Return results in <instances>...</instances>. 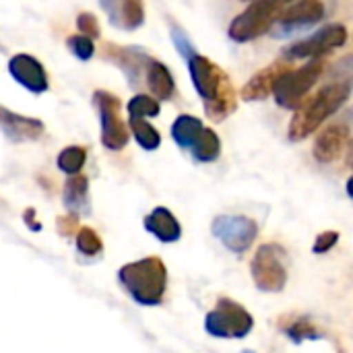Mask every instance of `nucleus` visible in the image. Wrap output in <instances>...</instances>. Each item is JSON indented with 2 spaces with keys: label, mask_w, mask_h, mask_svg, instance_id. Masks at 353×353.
I'll use <instances>...</instances> for the list:
<instances>
[{
  "label": "nucleus",
  "mask_w": 353,
  "mask_h": 353,
  "mask_svg": "<svg viewBox=\"0 0 353 353\" xmlns=\"http://www.w3.org/2000/svg\"><path fill=\"white\" fill-rule=\"evenodd\" d=\"M188 72L196 93L203 99V108L209 120L223 122L238 108V95L228 72L203 54L186 58Z\"/></svg>",
  "instance_id": "obj_1"
},
{
  "label": "nucleus",
  "mask_w": 353,
  "mask_h": 353,
  "mask_svg": "<svg viewBox=\"0 0 353 353\" xmlns=\"http://www.w3.org/2000/svg\"><path fill=\"white\" fill-rule=\"evenodd\" d=\"M352 87L345 81H333L329 85H325L323 89H319L312 97H308L296 112L294 118L290 122V139L294 143L304 141L306 137H310L316 128L323 126V122L327 118H331L333 114H337L341 110V105L350 99L352 95Z\"/></svg>",
  "instance_id": "obj_2"
},
{
  "label": "nucleus",
  "mask_w": 353,
  "mask_h": 353,
  "mask_svg": "<svg viewBox=\"0 0 353 353\" xmlns=\"http://www.w3.org/2000/svg\"><path fill=\"white\" fill-rule=\"evenodd\" d=\"M118 283L139 306H159L168 290V267L157 256L139 259L120 267Z\"/></svg>",
  "instance_id": "obj_3"
},
{
  "label": "nucleus",
  "mask_w": 353,
  "mask_h": 353,
  "mask_svg": "<svg viewBox=\"0 0 353 353\" xmlns=\"http://www.w3.org/2000/svg\"><path fill=\"white\" fill-rule=\"evenodd\" d=\"M290 2L292 0H252V4L230 23V39H234L236 43H246L271 31Z\"/></svg>",
  "instance_id": "obj_4"
},
{
  "label": "nucleus",
  "mask_w": 353,
  "mask_h": 353,
  "mask_svg": "<svg viewBox=\"0 0 353 353\" xmlns=\"http://www.w3.org/2000/svg\"><path fill=\"white\" fill-rule=\"evenodd\" d=\"M323 74H325V58H312L310 62H306L296 70H285L277 79L273 89V97L277 105L296 112Z\"/></svg>",
  "instance_id": "obj_5"
},
{
  "label": "nucleus",
  "mask_w": 353,
  "mask_h": 353,
  "mask_svg": "<svg viewBox=\"0 0 353 353\" xmlns=\"http://www.w3.org/2000/svg\"><path fill=\"white\" fill-rule=\"evenodd\" d=\"M254 329V316L236 300L219 298L205 316V331L217 339H244Z\"/></svg>",
  "instance_id": "obj_6"
},
{
  "label": "nucleus",
  "mask_w": 353,
  "mask_h": 353,
  "mask_svg": "<svg viewBox=\"0 0 353 353\" xmlns=\"http://www.w3.org/2000/svg\"><path fill=\"white\" fill-rule=\"evenodd\" d=\"M254 285L265 294H279L288 285V254L279 244H263L250 263Z\"/></svg>",
  "instance_id": "obj_7"
},
{
  "label": "nucleus",
  "mask_w": 353,
  "mask_h": 353,
  "mask_svg": "<svg viewBox=\"0 0 353 353\" xmlns=\"http://www.w3.org/2000/svg\"><path fill=\"white\" fill-rule=\"evenodd\" d=\"M93 105L99 116V126H101V145L110 151H122L128 141V128L120 116V99L103 89H97L93 93Z\"/></svg>",
  "instance_id": "obj_8"
},
{
  "label": "nucleus",
  "mask_w": 353,
  "mask_h": 353,
  "mask_svg": "<svg viewBox=\"0 0 353 353\" xmlns=\"http://www.w3.org/2000/svg\"><path fill=\"white\" fill-rule=\"evenodd\" d=\"M345 41H347V29L341 23H333V25H327V27L319 29L316 33H312L308 37L288 46L283 50V58H288V60L325 58L333 50L345 46Z\"/></svg>",
  "instance_id": "obj_9"
},
{
  "label": "nucleus",
  "mask_w": 353,
  "mask_h": 353,
  "mask_svg": "<svg viewBox=\"0 0 353 353\" xmlns=\"http://www.w3.org/2000/svg\"><path fill=\"white\" fill-rule=\"evenodd\" d=\"M211 234L234 254H244L259 236V225L246 215H217Z\"/></svg>",
  "instance_id": "obj_10"
},
{
  "label": "nucleus",
  "mask_w": 353,
  "mask_h": 353,
  "mask_svg": "<svg viewBox=\"0 0 353 353\" xmlns=\"http://www.w3.org/2000/svg\"><path fill=\"white\" fill-rule=\"evenodd\" d=\"M325 17L323 0H292L275 23V35H290L302 31Z\"/></svg>",
  "instance_id": "obj_11"
},
{
  "label": "nucleus",
  "mask_w": 353,
  "mask_h": 353,
  "mask_svg": "<svg viewBox=\"0 0 353 353\" xmlns=\"http://www.w3.org/2000/svg\"><path fill=\"white\" fill-rule=\"evenodd\" d=\"M8 72L29 93L39 95V93H46L50 89V81H48L43 64L37 58H33L31 54H23V52L14 54L8 60Z\"/></svg>",
  "instance_id": "obj_12"
},
{
  "label": "nucleus",
  "mask_w": 353,
  "mask_h": 353,
  "mask_svg": "<svg viewBox=\"0 0 353 353\" xmlns=\"http://www.w3.org/2000/svg\"><path fill=\"white\" fill-rule=\"evenodd\" d=\"M110 23L122 31H134L145 23L143 0H99Z\"/></svg>",
  "instance_id": "obj_13"
},
{
  "label": "nucleus",
  "mask_w": 353,
  "mask_h": 353,
  "mask_svg": "<svg viewBox=\"0 0 353 353\" xmlns=\"http://www.w3.org/2000/svg\"><path fill=\"white\" fill-rule=\"evenodd\" d=\"M288 62H290L288 58H279V60H275L273 64H269L267 68L259 70V72L242 87V93H240L242 99H246V101H263V99H267V97L273 93L277 79H279L285 70H290Z\"/></svg>",
  "instance_id": "obj_14"
},
{
  "label": "nucleus",
  "mask_w": 353,
  "mask_h": 353,
  "mask_svg": "<svg viewBox=\"0 0 353 353\" xmlns=\"http://www.w3.org/2000/svg\"><path fill=\"white\" fill-rule=\"evenodd\" d=\"M2 132L10 143H25V141H37L43 134V122L39 118H29L23 114H14L8 108H2Z\"/></svg>",
  "instance_id": "obj_15"
},
{
  "label": "nucleus",
  "mask_w": 353,
  "mask_h": 353,
  "mask_svg": "<svg viewBox=\"0 0 353 353\" xmlns=\"http://www.w3.org/2000/svg\"><path fill=\"white\" fill-rule=\"evenodd\" d=\"M347 141H350V128L345 124H331L316 137L312 155L321 163H331L343 155Z\"/></svg>",
  "instance_id": "obj_16"
},
{
  "label": "nucleus",
  "mask_w": 353,
  "mask_h": 353,
  "mask_svg": "<svg viewBox=\"0 0 353 353\" xmlns=\"http://www.w3.org/2000/svg\"><path fill=\"white\" fill-rule=\"evenodd\" d=\"M105 58L118 64L132 85H139V77L147 72V66L151 60V56L139 48H114V46L105 48Z\"/></svg>",
  "instance_id": "obj_17"
},
{
  "label": "nucleus",
  "mask_w": 353,
  "mask_h": 353,
  "mask_svg": "<svg viewBox=\"0 0 353 353\" xmlns=\"http://www.w3.org/2000/svg\"><path fill=\"white\" fill-rule=\"evenodd\" d=\"M145 230L163 244H174L182 238V225L174 217V213L165 207H155L145 217Z\"/></svg>",
  "instance_id": "obj_18"
},
{
  "label": "nucleus",
  "mask_w": 353,
  "mask_h": 353,
  "mask_svg": "<svg viewBox=\"0 0 353 353\" xmlns=\"http://www.w3.org/2000/svg\"><path fill=\"white\" fill-rule=\"evenodd\" d=\"M145 83L151 91V95H155L159 101H170L176 93V81L172 70L161 62L151 58L147 72H145Z\"/></svg>",
  "instance_id": "obj_19"
},
{
  "label": "nucleus",
  "mask_w": 353,
  "mask_h": 353,
  "mask_svg": "<svg viewBox=\"0 0 353 353\" xmlns=\"http://www.w3.org/2000/svg\"><path fill=\"white\" fill-rule=\"evenodd\" d=\"M64 207L70 213L77 215H89L91 213V199H89V180L81 174H72L68 182L64 184L62 194Z\"/></svg>",
  "instance_id": "obj_20"
},
{
  "label": "nucleus",
  "mask_w": 353,
  "mask_h": 353,
  "mask_svg": "<svg viewBox=\"0 0 353 353\" xmlns=\"http://www.w3.org/2000/svg\"><path fill=\"white\" fill-rule=\"evenodd\" d=\"M205 124L196 118V116H190V114H182L176 118V122L172 124V139L174 143L184 149V151H190L194 147V143L199 141L201 132H203Z\"/></svg>",
  "instance_id": "obj_21"
},
{
  "label": "nucleus",
  "mask_w": 353,
  "mask_h": 353,
  "mask_svg": "<svg viewBox=\"0 0 353 353\" xmlns=\"http://www.w3.org/2000/svg\"><path fill=\"white\" fill-rule=\"evenodd\" d=\"M219 153H221V141H219L217 132L213 128L205 126L199 141L190 149L192 159L199 161V163H211V161H215L219 157Z\"/></svg>",
  "instance_id": "obj_22"
},
{
  "label": "nucleus",
  "mask_w": 353,
  "mask_h": 353,
  "mask_svg": "<svg viewBox=\"0 0 353 353\" xmlns=\"http://www.w3.org/2000/svg\"><path fill=\"white\" fill-rule=\"evenodd\" d=\"M130 130L134 141L139 143L141 149L145 151H155L161 145V134L157 132L155 126H151L149 122H145V118H130Z\"/></svg>",
  "instance_id": "obj_23"
},
{
  "label": "nucleus",
  "mask_w": 353,
  "mask_h": 353,
  "mask_svg": "<svg viewBox=\"0 0 353 353\" xmlns=\"http://www.w3.org/2000/svg\"><path fill=\"white\" fill-rule=\"evenodd\" d=\"M85 161H87V151H85L83 147H77V145L62 149V151L58 153V159H56L58 170L64 172V174H68V176L79 174V172L83 170Z\"/></svg>",
  "instance_id": "obj_24"
},
{
  "label": "nucleus",
  "mask_w": 353,
  "mask_h": 353,
  "mask_svg": "<svg viewBox=\"0 0 353 353\" xmlns=\"http://www.w3.org/2000/svg\"><path fill=\"white\" fill-rule=\"evenodd\" d=\"M126 108H128V116L130 118H155L161 112L159 99L155 95H145V93L134 95L128 101Z\"/></svg>",
  "instance_id": "obj_25"
},
{
  "label": "nucleus",
  "mask_w": 353,
  "mask_h": 353,
  "mask_svg": "<svg viewBox=\"0 0 353 353\" xmlns=\"http://www.w3.org/2000/svg\"><path fill=\"white\" fill-rule=\"evenodd\" d=\"M74 244H77V250L83 256H99L103 252V242H101L99 234L93 228H87V225L79 228V232L74 236Z\"/></svg>",
  "instance_id": "obj_26"
},
{
  "label": "nucleus",
  "mask_w": 353,
  "mask_h": 353,
  "mask_svg": "<svg viewBox=\"0 0 353 353\" xmlns=\"http://www.w3.org/2000/svg\"><path fill=\"white\" fill-rule=\"evenodd\" d=\"M283 333L292 343H304V341H314L321 339V333L308 319H296L290 325H283Z\"/></svg>",
  "instance_id": "obj_27"
},
{
  "label": "nucleus",
  "mask_w": 353,
  "mask_h": 353,
  "mask_svg": "<svg viewBox=\"0 0 353 353\" xmlns=\"http://www.w3.org/2000/svg\"><path fill=\"white\" fill-rule=\"evenodd\" d=\"M66 46H68V50L74 54V58H79V60H91L93 54H95L93 37L85 35V33L70 35V37L66 39Z\"/></svg>",
  "instance_id": "obj_28"
},
{
  "label": "nucleus",
  "mask_w": 353,
  "mask_h": 353,
  "mask_svg": "<svg viewBox=\"0 0 353 353\" xmlns=\"http://www.w3.org/2000/svg\"><path fill=\"white\" fill-rule=\"evenodd\" d=\"M77 29L79 33H85L93 39H97L101 35V29H99V23H97V17L93 12H81L77 17Z\"/></svg>",
  "instance_id": "obj_29"
},
{
  "label": "nucleus",
  "mask_w": 353,
  "mask_h": 353,
  "mask_svg": "<svg viewBox=\"0 0 353 353\" xmlns=\"http://www.w3.org/2000/svg\"><path fill=\"white\" fill-rule=\"evenodd\" d=\"M339 242V232H323V234H319L316 236V240H314V244H312V252L314 254H325V252H329L331 248H335V244Z\"/></svg>",
  "instance_id": "obj_30"
},
{
  "label": "nucleus",
  "mask_w": 353,
  "mask_h": 353,
  "mask_svg": "<svg viewBox=\"0 0 353 353\" xmlns=\"http://www.w3.org/2000/svg\"><path fill=\"white\" fill-rule=\"evenodd\" d=\"M172 39H174V46L176 50L184 56V58H190L192 54H196L194 46L190 43V39L186 37V33L178 27H172Z\"/></svg>",
  "instance_id": "obj_31"
},
{
  "label": "nucleus",
  "mask_w": 353,
  "mask_h": 353,
  "mask_svg": "<svg viewBox=\"0 0 353 353\" xmlns=\"http://www.w3.org/2000/svg\"><path fill=\"white\" fill-rule=\"evenodd\" d=\"M79 217H81V215L70 213V211H68L66 217H58V234L64 236V238L77 236V232H79V228H81V225H79Z\"/></svg>",
  "instance_id": "obj_32"
},
{
  "label": "nucleus",
  "mask_w": 353,
  "mask_h": 353,
  "mask_svg": "<svg viewBox=\"0 0 353 353\" xmlns=\"http://www.w3.org/2000/svg\"><path fill=\"white\" fill-rule=\"evenodd\" d=\"M35 217H37L35 209H27V211L23 213V221H25V225H27L29 230H33V232H39V230H41V225L35 221Z\"/></svg>",
  "instance_id": "obj_33"
},
{
  "label": "nucleus",
  "mask_w": 353,
  "mask_h": 353,
  "mask_svg": "<svg viewBox=\"0 0 353 353\" xmlns=\"http://www.w3.org/2000/svg\"><path fill=\"white\" fill-rule=\"evenodd\" d=\"M345 190H347V194H350V199L353 201V176L347 180V184H345Z\"/></svg>",
  "instance_id": "obj_34"
},
{
  "label": "nucleus",
  "mask_w": 353,
  "mask_h": 353,
  "mask_svg": "<svg viewBox=\"0 0 353 353\" xmlns=\"http://www.w3.org/2000/svg\"><path fill=\"white\" fill-rule=\"evenodd\" d=\"M352 168H353V151H352Z\"/></svg>",
  "instance_id": "obj_35"
},
{
  "label": "nucleus",
  "mask_w": 353,
  "mask_h": 353,
  "mask_svg": "<svg viewBox=\"0 0 353 353\" xmlns=\"http://www.w3.org/2000/svg\"><path fill=\"white\" fill-rule=\"evenodd\" d=\"M246 2H252V0H246Z\"/></svg>",
  "instance_id": "obj_36"
}]
</instances>
